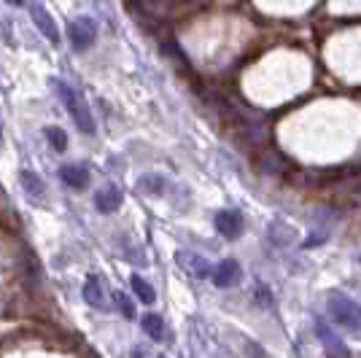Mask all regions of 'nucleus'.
Here are the masks:
<instances>
[{"instance_id": "f257e3e1", "label": "nucleus", "mask_w": 361, "mask_h": 358, "mask_svg": "<svg viewBox=\"0 0 361 358\" xmlns=\"http://www.w3.org/2000/svg\"><path fill=\"white\" fill-rule=\"evenodd\" d=\"M51 87L57 92L60 103L65 105V111L71 113V119L75 121V127H78L81 132L94 135V119H92V111H90V105H87V100H84L71 84H65V81H54Z\"/></svg>"}, {"instance_id": "aec40b11", "label": "nucleus", "mask_w": 361, "mask_h": 358, "mask_svg": "<svg viewBox=\"0 0 361 358\" xmlns=\"http://www.w3.org/2000/svg\"><path fill=\"white\" fill-rule=\"evenodd\" d=\"M356 202H361V186H359V192H356Z\"/></svg>"}, {"instance_id": "f8f14e48", "label": "nucleus", "mask_w": 361, "mask_h": 358, "mask_svg": "<svg viewBox=\"0 0 361 358\" xmlns=\"http://www.w3.org/2000/svg\"><path fill=\"white\" fill-rule=\"evenodd\" d=\"M60 178L65 180V186H71V189H84V186L90 183V173H87V167H81V164H62Z\"/></svg>"}, {"instance_id": "412c9836", "label": "nucleus", "mask_w": 361, "mask_h": 358, "mask_svg": "<svg viewBox=\"0 0 361 358\" xmlns=\"http://www.w3.org/2000/svg\"><path fill=\"white\" fill-rule=\"evenodd\" d=\"M0 143H3V132H0Z\"/></svg>"}, {"instance_id": "9d476101", "label": "nucleus", "mask_w": 361, "mask_h": 358, "mask_svg": "<svg viewBox=\"0 0 361 358\" xmlns=\"http://www.w3.org/2000/svg\"><path fill=\"white\" fill-rule=\"evenodd\" d=\"M211 278L219 288H229V285L240 283V278H243L240 264H238V261H232V259H226V261H221L219 267L213 269Z\"/></svg>"}, {"instance_id": "f3484780", "label": "nucleus", "mask_w": 361, "mask_h": 358, "mask_svg": "<svg viewBox=\"0 0 361 358\" xmlns=\"http://www.w3.org/2000/svg\"><path fill=\"white\" fill-rule=\"evenodd\" d=\"M270 237H272V242H275V245H288V242H294V237H297V235H294V229H291L288 224H283V232H278V226L272 224Z\"/></svg>"}, {"instance_id": "1a4fd4ad", "label": "nucleus", "mask_w": 361, "mask_h": 358, "mask_svg": "<svg viewBox=\"0 0 361 358\" xmlns=\"http://www.w3.org/2000/svg\"><path fill=\"white\" fill-rule=\"evenodd\" d=\"M19 180H22V189H25V195H27V199H30L32 205H44L46 202L44 180L38 178L32 170H22V173H19Z\"/></svg>"}, {"instance_id": "39448f33", "label": "nucleus", "mask_w": 361, "mask_h": 358, "mask_svg": "<svg viewBox=\"0 0 361 358\" xmlns=\"http://www.w3.org/2000/svg\"><path fill=\"white\" fill-rule=\"evenodd\" d=\"M213 226L224 240H238L243 235V216L238 210L224 208L213 216Z\"/></svg>"}, {"instance_id": "423d86ee", "label": "nucleus", "mask_w": 361, "mask_h": 358, "mask_svg": "<svg viewBox=\"0 0 361 358\" xmlns=\"http://www.w3.org/2000/svg\"><path fill=\"white\" fill-rule=\"evenodd\" d=\"M316 337H318V342L324 345V350L329 353V358H350V350H348V345L331 331L321 318L316 321Z\"/></svg>"}, {"instance_id": "20e7f679", "label": "nucleus", "mask_w": 361, "mask_h": 358, "mask_svg": "<svg viewBox=\"0 0 361 358\" xmlns=\"http://www.w3.org/2000/svg\"><path fill=\"white\" fill-rule=\"evenodd\" d=\"M176 264L180 267V272H186L189 278H197V280L211 278L213 275L211 261H208L205 256L195 254V251H178V254H176Z\"/></svg>"}, {"instance_id": "4468645a", "label": "nucleus", "mask_w": 361, "mask_h": 358, "mask_svg": "<svg viewBox=\"0 0 361 358\" xmlns=\"http://www.w3.org/2000/svg\"><path fill=\"white\" fill-rule=\"evenodd\" d=\"M140 326H143V331L149 334L154 342H162V340H165V321H162V315L146 313L143 321H140Z\"/></svg>"}, {"instance_id": "6e6552de", "label": "nucleus", "mask_w": 361, "mask_h": 358, "mask_svg": "<svg viewBox=\"0 0 361 358\" xmlns=\"http://www.w3.org/2000/svg\"><path fill=\"white\" fill-rule=\"evenodd\" d=\"M84 302L94 310H106V285L100 280V275H87V280H84Z\"/></svg>"}, {"instance_id": "ddd939ff", "label": "nucleus", "mask_w": 361, "mask_h": 358, "mask_svg": "<svg viewBox=\"0 0 361 358\" xmlns=\"http://www.w3.org/2000/svg\"><path fill=\"white\" fill-rule=\"evenodd\" d=\"M165 186H167V180L162 178V175H157V173H146V175L137 178V189H140L143 195H151V197L165 195Z\"/></svg>"}, {"instance_id": "a211bd4d", "label": "nucleus", "mask_w": 361, "mask_h": 358, "mask_svg": "<svg viewBox=\"0 0 361 358\" xmlns=\"http://www.w3.org/2000/svg\"><path fill=\"white\" fill-rule=\"evenodd\" d=\"M114 299H116V304H119V310L124 313V318H135V304L130 302V297L124 291H114Z\"/></svg>"}, {"instance_id": "2eb2a0df", "label": "nucleus", "mask_w": 361, "mask_h": 358, "mask_svg": "<svg viewBox=\"0 0 361 358\" xmlns=\"http://www.w3.org/2000/svg\"><path fill=\"white\" fill-rule=\"evenodd\" d=\"M130 285H133L135 297L140 299L143 304H154V299H157V291H154V285L146 283L140 275H133V278H130Z\"/></svg>"}, {"instance_id": "6ab92c4d", "label": "nucleus", "mask_w": 361, "mask_h": 358, "mask_svg": "<svg viewBox=\"0 0 361 358\" xmlns=\"http://www.w3.org/2000/svg\"><path fill=\"white\" fill-rule=\"evenodd\" d=\"M8 3H11V6H22V3H25V0H8Z\"/></svg>"}, {"instance_id": "9b49d317", "label": "nucleus", "mask_w": 361, "mask_h": 358, "mask_svg": "<svg viewBox=\"0 0 361 358\" xmlns=\"http://www.w3.org/2000/svg\"><path fill=\"white\" fill-rule=\"evenodd\" d=\"M94 205L100 213H116L121 208V192L119 186H114V183H108L106 189H100L97 195H94Z\"/></svg>"}, {"instance_id": "f03ea898", "label": "nucleus", "mask_w": 361, "mask_h": 358, "mask_svg": "<svg viewBox=\"0 0 361 358\" xmlns=\"http://www.w3.org/2000/svg\"><path fill=\"white\" fill-rule=\"evenodd\" d=\"M326 310H329L331 321L348 328V331H359L361 328V304L356 299L345 297V294H331L329 302H326Z\"/></svg>"}, {"instance_id": "0eeeda50", "label": "nucleus", "mask_w": 361, "mask_h": 358, "mask_svg": "<svg viewBox=\"0 0 361 358\" xmlns=\"http://www.w3.org/2000/svg\"><path fill=\"white\" fill-rule=\"evenodd\" d=\"M30 16H32V22H35V27L46 35V41L60 44V27H57L54 16L49 14L41 3H30Z\"/></svg>"}, {"instance_id": "dca6fc26", "label": "nucleus", "mask_w": 361, "mask_h": 358, "mask_svg": "<svg viewBox=\"0 0 361 358\" xmlns=\"http://www.w3.org/2000/svg\"><path fill=\"white\" fill-rule=\"evenodd\" d=\"M44 135H46V140L51 143V149L54 151L68 149V135H65V130H60V127H46Z\"/></svg>"}, {"instance_id": "7ed1b4c3", "label": "nucleus", "mask_w": 361, "mask_h": 358, "mask_svg": "<svg viewBox=\"0 0 361 358\" xmlns=\"http://www.w3.org/2000/svg\"><path fill=\"white\" fill-rule=\"evenodd\" d=\"M68 41H71V46L78 49V51H87V49L97 41V25H94V19H87V16L73 19V22L68 25Z\"/></svg>"}]
</instances>
